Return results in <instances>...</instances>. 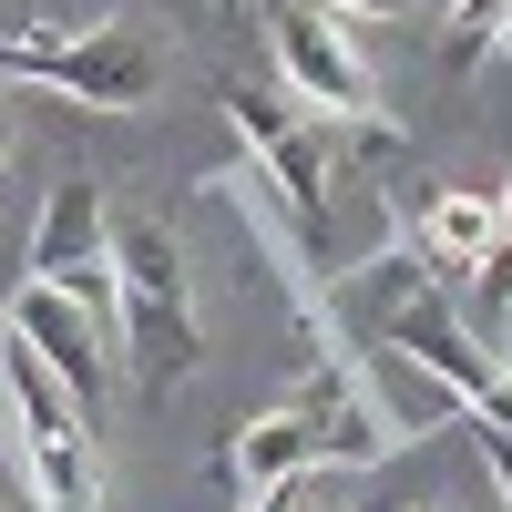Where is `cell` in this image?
<instances>
[{
  "label": "cell",
  "mask_w": 512,
  "mask_h": 512,
  "mask_svg": "<svg viewBox=\"0 0 512 512\" xmlns=\"http://www.w3.org/2000/svg\"><path fill=\"white\" fill-rule=\"evenodd\" d=\"M287 512H328V502H318V492H308V482H287Z\"/></svg>",
  "instance_id": "cell-14"
},
{
  "label": "cell",
  "mask_w": 512,
  "mask_h": 512,
  "mask_svg": "<svg viewBox=\"0 0 512 512\" xmlns=\"http://www.w3.org/2000/svg\"><path fill=\"white\" fill-rule=\"evenodd\" d=\"M472 441H482V461H492V482H502V502H512V431H492V420H472Z\"/></svg>",
  "instance_id": "cell-12"
},
{
  "label": "cell",
  "mask_w": 512,
  "mask_h": 512,
  "mask_svg": "<svg viewBox=\"0 0 512 512\" xmlns=\"http://www.w3.org/2000/svg\"><path fill=\"white\" fill-rule=\"evenodd\" d=\"M31 287H62L82 318L113 338V205L93 175H62L41 195V226H31Z\"/></svg>",
  "instance_id": "cell-6"
},
{
  "label": "cell",
  "mask_w": 512,
  "mask_h": 512,
  "mask_svg": "<svg viewBox=\"0 0 512 512\" xmlns=\"http://www.w3.org/2000/svg\"><path fill=\"white\" fill-rule=\"evenodd\" d=\"M472 318H482L492 359H502V338H512V185H502V205H492V256L472 267Z\"/></svg>",
  "instance_id": "cell-10"
},
{
  "label": "cell",
  "mask_w": 512,
  "mask_h": 512,
  "mask_svg": "<svg viewBox=\"0 0 512 512\" xmlns=\"http://www.w3.org/2000/svg\"><path fill=\"white\" fill-rule=\"evenodd\" d=\"M0 82H41V93H62L82 113H134L154 103L164 82V52L134 31V21H93V31H11L0 41Z\"/></svg>",
  "instance_id": "cell-4"
},
{
  "label": "cell",
  "mask_w": 512,
  "mask_h": 512,
  "mask_svg": "<svg viewBox=\"0 0 512 512\" xmlns=\"http://www.w3.org/2000/svg\"><path fill=\"white\" fill-rule=\"evenodd\" d=\"M0 318H11V328L31 338V359L52 369L62 390L82 400V410H103V390H113V338H103L93 318H82V308H72L62 287H31V277H21V297H11Z\"/></svg>",
  "instance_id": "cell-8"
},
{
  "label": "cell",
  "mask_w": 512,
  "mask_h": 512,
  "mask_svg": "<svg viewBox=\"0 0 512 512\" xmlns=\"http://www.w3.org/2000/svg\"><path fill=\"white\" fill-rule=\"evenodd\" d=\"M226 123L246 134L256 185L277 195V216L297 226V246L328 256V185H338V144H328V123L297 113L287 93H267V82H226Z\"/></svg>",
  "instance_id": "cell-5"
},
{
  "label": "cell",
  "mask_w": 512,
  "mask_h": 512,
  "mask_svg": "<svg viewBox=\"0 0 512 512\" xmlns=\"http://www.w3.org/2000/svg\"><path fill=\"white\" fill-rule=\"evenodd\" d=\"M0 431H11V472H21L31 512H103V482H93V410L31 359V338H21L11 318H0Z\"/></svg>",
  "instance_id": "cell-2"
},
{
  "label": "cell",
  "mask_w": 512,
  "mask_h": 512,
  "mask_svg": "<svg viewBox=\"0 0 512 512\" xmlns=\"http://www.w3.org/2000/svg\"><path fill=\"white\" fill-rule=\"evenodd\" d=\"M390 441H400L390 400H369V379L349 359H328V369L297 379V400L236 420L216 472L236 482V502H267V492L308 482V472H369V461H390Z\"/></svg>",
  "instance_id": "cell-1"
},
{
  "label": "cell",
  "mask_w": 512,
  "mask_h": 512,
  "mask_svg": "<svg viewBox=\"0 0 512 512\" xmlns=\"http://www.w3.org/2000/svg\"><path fill=\"white\" fill-rule=\"evenodd\" d=\"M338 11H451V0H338Z\"/></svg>",
  "instance_id": "cell-13"
},
{
  "label": "cell",
  "mask_w": 512,
  "mask_h": 512,
  "mask_svg": "<svg viewBox=\"0 0 512 512\" xmlns=\"http://www.w3.org/2000/svg\"><path fill=\"white\" fill-rule=\"evenodd\" d=\"M113 349L134 359L144 390L195 369V297H185V246L164 216H113Z\"/></svg>",
  "instance_id": "cell-3"
},
{
  "label": "cell",
  "mask_w": 512,
  "mask_h": 512,
  "mask_svg": "<svg viewBox=\"0 0 512 512\" xmlns=\"http://www.w3.org/2000/svg\"><path fill=\"white\" fill-rule=\"evenodd\" d=\"M236 512H287V492H267V502H236Z\"/></svg>",
  "instance_id": "cell-15"
},
{
  "label": "cell",
  "mask_w": 512,
  "mask_h": 512,
  "mask_svg": "<svg viewBox=\"0 0 512 512\" xmlns=\"http://www.w3.org/2000/svg\"><path fill=\"white\" fill-rule=\"evenodd\" d=\"M226 11H246V0H226Z\"/></svg>",
  "instance_id": "cell-17"
},
{
  "label": "cell",
  "mask_w": 512,
  "mask_h": 512,
  "mask_svg": "<svg viewBox=\"0 0 512 512\" xmlns=\"http://www.w3.org/2000/svg\"><path fill=\"white\" fill-rule=\"evenodd\" d=\"M420 512H441V502H420Z\"/></svg>",
  "instance_id": "cell-18"
},
{
  "label": "cell",
  "mask_w": 512,
  "mask_h": 512,
  "mask_svg": "<svg viewBox=\"0 0 512 512\" xmlns=\"http://www.w3.org/2000/svg\"><path fill=\"white\" fill-rule=\"evenodd\" d=\"M0 154H11V93H0Z\"/></svg>",
  "instance_id": "cell-16"
},
{
  "label": "cell",
  "mask_w": 512,
  "mask_h": 512,
  "mask_svg": "<svg viewBox=\"0 0 512 512\" xmlns=\"http://www.w3.org/2000/svg\"><path fill=\"white\" fill-rule=\"evenodd\" d=\"M492 41H512V0H451V41H441V62L472 72Z\"/></svg>",
  "instance_id": "cell-11"
},
{
  "label": "cell",
  "mask_w": 512,
  "mask_h": 512,
  "mask_svg": "<svg viewBox=\"0 0 512 512\" xmlns=\"http://www.w3.org/2000/svg\"><path fill=\"white\" fill-rule=\"evenodd\" d=\"M420 256H431V267H482L492 256V195H431Z\"/></svg>",
  "instance_id": "cell-9"
},
{
  "label": "cell",
  "mask_w": 512,
  "mask_h": 512,
  "mask_svg": "<svg viewBox=\"0 0 512 512\" xmlns=\"http://www.w3.org/2000/svg\"><path fill=\"white\" fill-rule=\"evenodd\" d=\"M267 41H277L287 93H297V103H318V123L369 113V62H359L349 11H338V0H267Z\"/></svg>",
  "instance_id": "cell-7"
}]
</instances>
